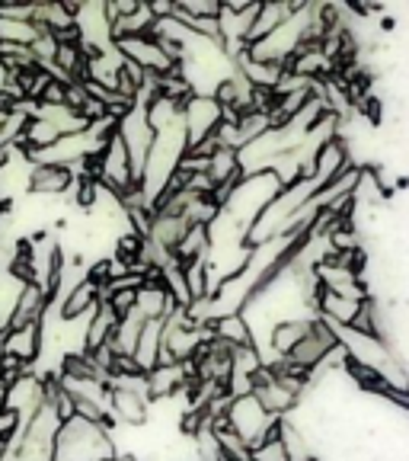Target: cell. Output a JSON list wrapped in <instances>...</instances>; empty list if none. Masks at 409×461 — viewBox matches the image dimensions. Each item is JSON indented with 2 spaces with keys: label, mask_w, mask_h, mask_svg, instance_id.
I'll return each mask as SVG.
<instances>
[{
  "label": "cell",
  "mask_w": 409,
  "mask_h": 461,
  "mask_svg": "<svg viewBox=\"0 0 409 461\" xmlns=\"http://www.w3.org/2000/svg\"><path fill=\"white\" fill-rule=\"evenodd\" d=\"M221 125V106L215 103V96H192L182 106V129H186V151L201 144L205 138H211Z\"/></svg>",
  "instance_id": "3957f363"
},
{
  "label": "cell",
  "mask_w": 409,
  "mask_h": 461,
  "mask_svg": "<svg viewBox=\"0 0 409 461\" xmlns=\"http://www.w3.org/2000/svg\"><path fill=\"white\" fill-rule=\"evenodd\" d=\"M227 423H230V429L237 432L240 439H244L250 448H256L259 442H266V439H272V436H279V429H281V417H272L269 411H262V403H259L253 394L230 397Z\"/></svg>",
  "instance_id": "7a4b0ae2"
},
{
  "label": "cell",
  "mask_w": 409,
  "mask_h": 461,
  "mask_svg": "<svg viewBox=\"0 0 409 461\" xmlns=\"http://www.w3.org/2000/svg\"><path fill=\"white\" fill-rule=\"evenodd\" d=\"M176 14L189 16V20H218L221 0H182V4H176Z\"/></svg>",
  "instance_id": "9c48e42d"
},
{
  "label": "cell",
  "mask_w": 409,
  "mask_h": 461,
  "mask_svg": "<svg viewBox=\"0 0 409 461\" xmlns=\"http://www.w3.org/2000/svg\"><path fill=\"white\" fill-rule=\"evenodd\" d=\"M42 353V324L39 327H7L0 333V356L16 359L22 366H36Z\"/></svg>",
  "instance_id": "277c9868"
},
{
  "label": "cell",
  "mask_w": 409,
  "mask_h": 461,
  "mask_svg": "<svg viewBox=\"0 0 409 461\" xmlns=\"http://www.w3.org/2000/svg\"><path fill=\"white\" fill-rule=\"evenodd\" d=\"M211 333H215V339L227 343L230 349L253 346V333H250V324H246L244 314H224V317H218L215 324H211Z\"/></svg>",
  "instance_id": "52a82bcc"
},
{
  "label": "cell",
  "mask_w": 409,
  "mask_h": 461,
  "mask_svg": "<svg viewBox=\"0 0 409 461\" xmlns=\"http://www.w3.org/2000/svg\"><path fill=\"white\" fill-rule=\"evenodd\" d=\"M253 461H291V455H288L281 436H272V439L259 442V446L253 448Z\"/></svg>",
  "instance_id": "30bf717a"
},
{
  "label": "cell",
  "mask_w": 409,
  "mask_h": 461,
  "mask_svg": "<svg viewBox=\"0 0 409 461\" xmlns=\"http://www.w3.org/2000/svg\"><path fill=\"white\" fill-rule=\"evenodd\" d=\"M115 452L112 432L100 423H90L84 417H74L61 423L55 439V458L51 461H106Z\"/></svg>",
  "instance_id": "6da1fadb"
},
{
  "label": "cell",
  "mask_w": 409,
  "mask_h": 461,
  "mask_svg": "<svg viewBox=\"0 0 409 461\" xmlns=\"http://www.w3.org/2000/svg\"><path fill=\"white\" fill-rule=\"evenodd\" d=\"M39 36V29L26 20H4L0 16V45H32Z\"/></svg>",
  "instance_id": "ba28073f"
},
{
  "label": "cell",
  "mask_w": 409,
  "mask_h": 461,
  "mask_svg": "<svg viewBox=\"0 0 409 461\" xmlns=\"http://www.w3.org/2000/svg\"><path fill=\"white\" fill-rule=\"evenodd\" d=\"M10 77H13V74H10V71H7V65H4V61H0V94H7Z\"/></svg>",
  "instance_id": "8fae6325"
},
{
  "label": "cell",
  "mask_w": 409,
  "mask_h": 461,
  "mask_svg": "<svg viewBox=\"0 0 409 461\" xmlns=\"http://www.w3.org/2000/svg\"><path fill=\"white\" fill-rule=\"evenodd\" d=\"M49 308H51L49 295H45L39 285L26 282V285L20 288V298H16L7 327H39L45 321V314H49Z\"/></svg>",
  "instance_id": "8992f818"
},
{
  "label": "cell",
  "mask_w": 409,
  "mask_h": 461,
  "mask_svg": "<svg viewBox=\"0 0 409 461\" xmlns=\"http://www.w3.org/2000/svg\"><path fill=\"white\" fill-rule=\"evenodd\" d=\"M74 189V170L58 164H32L29 173V195L39 199H65Z\"/></svg>",
  "instance_id": "5b68a950"
}]
</instances>
